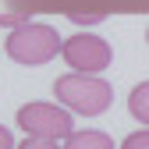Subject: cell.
Listing matches in <instances>:
<instances>
[{
	"mask_svg": "<svg viewBox=\"0 0 149 149\" xmlns=\"http://www.w3.org/2000/svg\"><path fill=\"white\" fill-rule=\"evenodd\" d=\"M53 92L64 110L71 114H82V117H100L103 110H110L114 103V89L110 82H103L100 74H82V71H71V74H61L53 82Z\"/></svg>",
	"mask_w": 149,
	"mask_h": 149,
	"instance_id": "cell-1",
	"label": "cell"
},
{
	"mask_svg": "<svg viewBox=\"0 0 149 149\" xmlns=\"http://www.w3.org/2000/svg\"><path fill=\"white\" fill-rule=\"evenodd\" d=\"M4 50H7V57L14 64L39 68V64L53 61L61 53V32L50 29V25H43V22H22V25L11 29Z\"/></svg>",
	"mask_w": 149,
	"mask_h": 149,
	"instance_id": "cell-2",
	"label": "cell"
},
{
	"mask_svg": "<svg viewBox=\"0 0 149 149\" xmlns=\"http://www.w3.org/2000/svg\"><path fill=\"white\" fill-rule=\"evenodd\" d=\"M18 124H22V132L32 135V139H64L68 132H74L71 110L43 103V100L18 107Z\"/></svg>",
	"mask_w": 149,
	"mask_h": 149,
	"instance_id": "cell-3",
	"label": "cell"
},
{
	"mask_svg": "<svg viewBox=\"0 0 149 149\" xmlns=\"http://www.w3.org/2000/svg\"><path fill=\"white\" fill-rule=\"evenodd\" d=\"M61 57L71 64V71H82V74H100L110 68L114 61V50L103 36H92V32H78L71 39H61Z\"/></svg>",
	"mask_w": 149,
	"mask_h": 149,
	"instance_id": "cell-4",
	"label": "cell"
},
{
	"mask_svg": "<svg viewBox=\"0 0 149 149\" xmlns=\"http://www.w3.org/2000/svg\"><path fill=\"white\" fill-rule=\"evenodd\" d=\"M61 149H114L107 132H96V128H85V132H68Z\"/></svg>",
	"mask_w": 149,
	"mask_h": 149,
	"instance_id": "cell-5",
	"label": "cell"
},
{
	"mask_svg": "<svg viewBox=\"0 0 149 149\" xmlns=\"http://www.w3.org/2000/svg\"><path fill=\"white\" fill-rule=\"evenodd\" d=\"M128 107H132V114L146 124L149 121V82H139L132 89V96H128Z\"/></svg>",
	"mask_w": 149,
	"mask_h": 149,
	"instance_id": "cell-6",
	"label": "cell"
},
{
	"mask_svg": "<svg viewBox=\"0 0 149 149\" xmlns=\"http://www.w3.org/2000/svg\"><path fill=\"white\" fill-rule=\"evenodd\" d=\"M121 149H149V132H146V128L132 132V135L124 139V146H121Z\"/></svg>",
	"mask_w": 149,
	"mask_h": 149,
	"instance_id": "cell-7",
	"label": "cell"
},
{
	"mask_svg": "<svg viewBox=\"0 0 149 149\" xmlns=\"http://www.w3.org/2000/svg\"><path fill=\"white\" fill-rule=\"evenodd\" d=\"M14 149H61V146H57V139H32L29 135L25 142H18Z\"/></svg>",
	"mask_w": 149,
	"mask_h": 149,
	"instance_id": "cell-8",
	"label": "cell"
},
{
	"mask_svg": "<svg viewBox=\"0 0 149 149\" xmlns=\"http://www.w3.org/2000/svg\"><path fill=\"white\" fill-rule=\"evenodd\" d=\"M22 22H29L25 14H0V25H7V29H14V25H22Z\"/></svg>",
	"mask_w": 149,
	"mask_h": 149,
	"instance_id": "cell-9",
	"label": "cell"
},
{
	"mask_svg": "<svg viewBox=\"0 0 149 149\" xmlns=\"http://www.w3.org/2000/svg\"><path fill=\"white\" fill-rule=\"evenodd\" d=\"M0 149H14V135L7 132L4 124H0Z\"/></svg>",
	"mask_w": 149,
	"mask_h": 149,
	"instance_id": "cell-10",
	"label": "cell"
},
{
	"mask_svg": "<svg viewBox=\"0 0 149 149\" xmlns=\"http://www.w3.org/2000/svg\"><path fill=\"white\" fill-rule=\"evenodd\" d=\"M103 14H71V22H78V25H92V22H100Z\"/></svg>",
	"mask_w": 149,
	"mask_h": 149,
	"instance_id": "cell-11",
	"label": "cell"
}]
</instances>
